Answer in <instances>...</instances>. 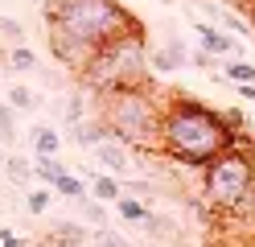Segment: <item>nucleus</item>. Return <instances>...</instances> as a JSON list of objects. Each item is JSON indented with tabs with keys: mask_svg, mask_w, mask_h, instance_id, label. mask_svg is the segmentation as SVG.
I'll list each match as a JSON object with an SVG mask.
<instances>
[{
	"mask_svg": "<svg viewBox=\"0 0 255 247\" xmlns=\"http://www.w3.org/2000/svg\"><path fill=\"white\" fill-rule=\"evenodd\" d=\"M235 132L227 124V115L206 107L202 99L189 95H169L165 111H161V140H156V153L177 169H202L210 165L218 153H227L235 144Z\"/></svg>",
	"mask_w": 255,
	"mask_h": 247,
	"instance_id": "f257e3e1",
	"label": "nucleus"
},
{
	"mask_svg": "<svg viewBox=\"0 0 255 247\" xmlns=\"http://www.w3.org/2000/svg\"><path fill=\"white\" fill-rule=\"evenodd\" d=\"M140 82H152L144 25H132V29L116 33V37H107L103 45H95L91 62L78 74V87L87 91V99H103L111 91L140 87Z\"/></svg>",
	"mask_w": 255,
	"mask_h": 247,
	"instance_id": "f03ea898",
	"label": "nucleus"
},
{
	"mask_svg": "<svg viewBox=\"0 0 255 247\" xmlns=\"http://www.w3.org/2000/svg\"><path fill=\"white\" fill-rule=\"evenodd\" d=\"M202 198L214 219L255 223V157L243 148H227L210 165H202Z\"/></svg>",
	"mask_w": 255,
	"mask_h": 247,
	"instance_id": "7ed1b4c3",
	"label": "nucleus"
},
{
	"mask_svg": "<svg viewBox=\"0 0 255 247\" xmlns=\"http://www.w3.org/2000/svg\"><path fill=\"white\" fill-rule=\"evenodd\" d=\"M91 103H95V111L103 115V124L111 128V136H116V140L132 144L136 153H156L165 99L152 91V82L111 91V95H103V99H91Z\"/></svg>",
	"mask_w": 255,
	"mask_h": 247,
	"instance_id": "20e7f679",
	"label": "nucleus"
},
{
	"mask_svg": "<svg viewBox=\"0 0 255 247\" xmlns=\"http://www.w3.org/2000/svg\"><path fill=\"white\" fill-rule=\"evenodd\" d=\"M45 25L74 33L91 45H103L107 37L140 25L136 12H128L120 0H45Z\"/></svg>",
	"mask_w": 255,
	"mask_h": 247,
	"instance_id": "39448f33",
	"label": "nucleus"
},
{
	"mask_svg": "<svg viewBox=\"0 0 255 247\" xmlns=\"http://www.w3.org/2000/svg\"><path fill=\"white\" fill-rule=\"evenodd\" d=\"M45 37H50V54L58 58L62 70L83 74V66H87V62H91V54H95V45H91V41L74 37V33H62V29H50V25H45Z\"/></svg>",
	"mask_w": 255,
	"mask_h": 247,
	"instance_id": "423d86ee",
	"label": "nucleus"
},
{
	"mask_svg": "<svg viewBox=\"0 0 255 247\" xmlns=\"http://www.w3.org/2000/svg\"><path fill=\"white\" fill-rule=\"evenodd\" d=\"M194 33L202 37V45L210 49V54H218V58H243V37H235L231 29L214 25L210 16H198V21H194Z\"/></svg>",
	"mask_w": 255,
	"mask_h": 247,
	"instance_id": "0eeeda50",
	"label": "nucleus"
},
{
	"mask_svg": "<svg viewBox=\"0 0 255 247\" xmlns=\"http://www.w3.org/2000/svg\"><path fill=\"white\" fill-rule=\"evenodd\" d=\"M91 157L99 161V169L116 173V177H128V173H132V157H136V148H132V144H124V140H116V136H107V140H99V144L91 148Z\"/></svg>",
	"mask_w": 255,
	"mask_h": 247,
	"instance_id": "6e6552de",
	"label": "nucleus"
},
{
	"mask_svg": "<svg viewBox=\"0 0 255 247\" xmlns=\"http://www.w3.org/2000/svg\"><path fill=\"white\" fill-rule=\"evenodd\" d=\"M148 66L156 74H173V70H181V66H189V49L181 45V37H165V45L148 49Z\"/></svg>",
	"mask_w": 255,
	"mask_h": 247,
	"instance_id": "1a4fd4ad",
	"label": "nucleus"
},
{
	"mask_svg": "<svg viewBox=\"0 0 255 247\" xmlns=\"http://www.w3.org/2000/svg\"><path fill=\"white\" fill-rule=\"evenodd\" d=\"M107 136H111V128L103 124V115H99V111H95V115H83V120L74 124V140L83 144V148H95V144L107 140Z\"/></svg>",
	"mask_w": 255,
	"mask_h": 247,
	"instance_id": "9d476101",
	"label": "nucleus"
},
{
	"mask_svg": "<svg viewBox=\"0 0 255 247\" xmlns=\"http://www.w3.org/2000/svg\"><path fill=\"white\" fill-rule=\"evenodd\" d=\"M29 144H33V157H58L62 136H58L54 124H37L33 132H29Z\"/></svg>",
	"mask_w": 255,
	"mask_h": 247,
	"instance_id": "9b49d317",
	"label": "nucleus"
},
{
	"mask_svg": "<svg viewBox=\"0 0 255 247\" xmlns=\"http://www.w3.org/2000/svg\"><path fill=\"white\" fill-rule=\"evenodd\" d=\"M41 239H45V243H70V247H83V243H91V231L78 227V223H62V219H58V227H50Z\"/></svg>",
	"mask_w": 255,
	"mask_h": 247,
	"instance_id": "f8f14e48",
	"label": "nucleus"
},
{
	"mask_svg": "<svg viewBox=\"0 0 255 247\" xmlns=\"http://www.w3.org/2000/svg\"><path fill=\"white\" fill-rule=\"evenodd\" d=\"M148 210H152V202H144V198H136V194H120V198H116V214H120V223L140 227Z\"/></svg>",
	"mask_w": 255,
	"mask_h": 247,
	"instance_id": "ddd939ff",
	"label": "nucleus"
},
{
	"mask_svg": "<svg viewBox=\"0 0 255 247\" xmlns=\"http://www.w3.org/2000/svg\"><path fill=\"white\" fill-rule=\"evenodd\" d=\"M120 194H124V177L107 173V169L91 173V198H99V202H116Z\"/></svg>",
	"mask_w": 255,
	"mask_h": 247,
	"instance_id": "4468645a",
	"label": "nucleus"
},
{
	"mask_svg": "<svg viewBox=\"0 0 255 247\" xmlns=\"http://www.w3.org/2000/svg\"><path fill=\"white\" fill-rule=\"evenodd\" d=\"M4 66H8L12 74H29V70H37V54H33L25 41H12L8 54H4Z\"/></svg>",
	"mask_w": 255,
	"mask_h": 247,
	"instance_id": "2eb2a0df",
	"label": "nucleus"
},
{
	"mask_svg": "<svg viewBox=\"0 0 255 247\" xmlns=\"http://www.w3.org/2000/svg\"><path fill=\"white\" fill-rule=\"evenodd\" d=\"M140 227H144V231H148L152 239H181L177 223H173V219H165V214H156V210H148V214H144V223H140Z\"/></svg>",
	"mask_w": 255,
	"mask_h": 247,
	"instance_id": "dca6fc26",
	"label": "nucleus"
},
{
	"mask_svg": "<svg viewBox=\"0 0 255 247\" xmlns=\"http://www.w3.org/2000/svg\"><path fill=\"white\" fill-rule=\"evenodd\" d=\"M54 194H58V198H66V202H78V198L87 194V181H83V177H74L70 169H62V173L54 177Z\"/></svg>",
	"mask_w": 255,
	"mask_h": 247,
	"instance_id": "f3484780",
	"label": "nucleus"
},
{
	"mask_svg": "<svg viewBox=\"0 0 255 247\" xmlns=\"http://www.w3.org/2000/svg\"><path fill=\"white\" fill-rule=\"evenodd\" d=\"M0 144L4 148L17 144V107H12L8 99H0Z\"/></svg>",
	"mask_w": 255,
	"mask_h": 247,
	"instance_id": "a211bd4d",
	"label": "nucleus"
},
{
	"mask_svg": "<svg viewBox=\"0 0 255 247\" xmlns=\"http://www.w3.org/2000/svg\"><path fill=\"white\" fill-rule=\"evenodd\" d=\"M4 173H8V181H12V186H29V181L37 177L33 161H25V157H8V161H4Z\"/></svg>",
	"mask_w": 255,
	"mask_h": 247,
	"instance_id": "6ab92c4d",
	"label": "nucleus"
},
{
	"mask_svg": "<svg viewBox=\"0 0 255 247\" xmlns=\"http://www.w3.org/2000/svg\"><path fill=\"white\" fill-rule=\"evenodd\" d=\"M222 74H227L231 82H255V62L231 58V62H222Z\"/></svg>",
	"mask_w": 255,
	"mask_h": 247,
	"instance_id": "aec40b11",
	"label": "nucleus"
},
{
	"mask_svg": "<svg viewBox=\"0 0 255 247\" xmlns=\"http://www.w3.org/2000/svg\"><path fill=\"white\" fill-rule=\"evenodd\" d=\"M4 99H8V103L17 107V111H33V107H37V95L29 91L25 82H17V87H8V95H4Z\"/></svg>",
	"mask_w": 255,
	"mask_h": 247,
	"instance_id": "412c9836",
	"label": "nucleus"
},
{
	"mask_svg": "<svg viewBox=\"0 0 255 247\" xmlns=\"http://www.w3.org/2000/svg\"><path fill=\"white\" fill-rule=\"evenodd\" d=\"M78 210H83V219L91 223V227H103L107 223V214H103V202H99V198H78Z\"/></svg>",
	"mask_w": 255,
	"mask_h": 247,
	"instance_id": "4be33fe9",
	"label": "nucleus"
},
{
	"mask_svg": "<svg viewBox=\"0 0 255 247\" xmlns=\"http://www.w3.org/2000/svg\"><path fill=\"white\" fill-rule=\"evenodd\" d=\"M189 66H198V70H222V58H218V54H210L206 45H198L194 54H189Z\"/></svg>",
	"mask_w": 255,
	"mask_h": 247,
	"instance_id": "5701e85b",
	"label": "nucleus"
},
{
	"mask_svg": "<svg viewBox=\"0 0 255 247\" xmlns=\"http://www.w3.org/2000/svg\"><path fill=\"white\" fill-rule=\"evenodd\" d=\"M124 194H136V198H144V202H152V198H156V181H148V177L128 181V177H124Z\"/></svg>",
	"mask_w": 255,
	"mask_h": 247,
	"instance_id": "b1692460",
	"label": "nucleus"
},
{
	"mask_svg": "<svg viewBox=\"0 0 255 247\" xmlns=\"http://www.w3.org/2000/svg\"><path fill=\"white\" fill-rule=\"evenodd\" d=\"M83 115H87V91L78 87V91L70 95V103H66V124H78Z\"/></svg>",
	"mask_w": 255,
	"mask_h": 247,
	"instance_id": "393cba45",
	"label": "nucleus"
},
{
	"mask_svg": "<svg viewBox=\"0 0 255 247\" xmlns=\"http://www.w3.org/2000/svg\"><path fill=\"white\" fill-rule=\"evenodd\" d=\"M50 190H29L25 194V206H29V214H45V210H50Z\"/></svg>",
	"mask_w": 255,
	"mask_h": 247,
	"instance_id": "a878e982",
	"label": "nucleus"
},
{
	"mask_svg": "<svg viewBox=\"0 0 255 247\" xmlns=\"http://www.w3.org/2000/svg\"><path fill=\"white\" fill-rule=\"evenodd\" d=\"M0 37L4 41H25V25L12 21V16H0Z\"/></svg>",
	"mask_w": 255,
	"mask_h": 247,
	"instance_id": "bb28decb",
	"label": "nucleus"
},
{
	"mask_svg": "<svg viewBox=\"0 0 255 247\" xmlns=\"http://www.w3.org/2000/svg\"><path fill=\"white\" fill-rule=\"evenodd\" d=\"M235 95L243 99V103H255V82H235Z\"/></svg>",
	"mask_w": 255,
	"mask_h": 247,
	"instance_id": "cd10ccee",
	"label": "nucleus"
},
{
	"mask_svg": "<svg viewBox=\"0 0 255 247\" xmlns=\"http://www.w3.org/2000/svg\"><path fill=\"white\" fill-rule=\"evenodd\" d=\"M222 115H227V124H231V128H247V115L239 111V107H227Z\"/></svg>",
	"mask_w": 255,
	"mask_h": 247,
	"instance_id": "c85d7f7f",
	"label": "nucleus"
},
{
	"mask_svg": "<svg viewBox=\"0 0 255 247\" xmlns=\"http://www.w3.org/2000/svg\"><path fill=\"white\" fill-rule=\"evenodd\" d=\"M0 243H4V247H21L25 239L17 235V231H8V227H0Z\"/></svg>",
	"mask_w": 255,
	"mask_h": 247,
	"instance_id": "c756f323",
	"label": "nucleus"
},
{
	"mask_svg": "<svg viewBox=\"0 0 255 247\" xmlns=\"http://www.w3.org/2000/svg\"><path fill=\"white\" fill-rule=\"evenodd\" d=\"M222 4H235V8H247V12H251V8H255V0H222Z\"/></svg>",
	"mask_w": 255,
	"mask_h": 247,
	"instance_id": "7c9ffc66",
	"label": "nucleus"
}]
</instances>
